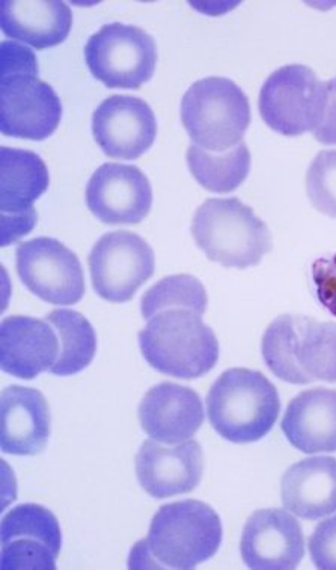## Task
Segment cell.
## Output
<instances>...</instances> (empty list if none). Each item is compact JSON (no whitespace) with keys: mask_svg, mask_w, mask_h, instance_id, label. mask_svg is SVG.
Here are the masks:
<instances>
[{"mask_svg":"<svg viewBox=\"0 0 336 570\" xmlns=\"http://www.w3.org/2000/svg\"><path fill=\"white\" fill-rule=\"evenodd\" d=\"M223 521L198 500L161 505L146 540L130 554V569H195L210 560L223 543Z\"/></svg>","mask_w":336,"mask_h":570,"instance_id":"6da1fadb","label":"cell"},{"mask_svg":"<svg viewBox=\"0 0 336 570\" xmlns=\"http://www.w3.org/2000/svg\"><path fill=\"white\" fill-rule=\"evenodd\" d=\"M264 363L280 381L336 384V323L306 316L276 317L263 337Z\"/></svg>","mask_w":336,"mask_h":570,"instance_id":"7a4b0ae2","label":"cell"},{"mask_svg":"<svg viewBox=\"0 0 336 570\" xmlns=\"http://www.w3.org/2000/svg\"><path fill=\"white\" fill-rule=\"evenodd\" d=\"M201 317L186 308L152 316L138 337L147 363L159 373L187 381L210 373L219 361V342Z\"/></svg>","mask_w":336,"mask_h":570,"instance_id":"3957f363","label":"cell"},{"mask_svg":"<svg viewBox=\"0 0 336 570\" xmlns=\"http://www.w3.org/2000/svg\"><path fill=\"white\" fill-rule=\"evenodd\" d=\"M280 411L278 390L263 373L231 368L207 395L210 424L233 444H253L274 429Z\"/></svg>","mask_w":336,"mask_h":570,"instance_id":"277c9868","label":"cell"},{"mask_svg":"<svg viewBox=\"0 0 336 570\" xmlns=\"http://www.w3.org/2000/svg\"><path fill=\"white\" fill-rule=\"evenodd\" d=\"M191 236L210 262L233 269L259 265L274 248L267 224L238 198L207 199L195 213Z\"/></svg>","mask_w":336,"mask_h":570,"instance_id":"5b68a950","label":"cell"},{"mask_svg":"<svg viewBox=\"0 0 336 570\" xmlns=\"http://www.w3.org/2000/svg\"><path fill=\"white\" fill-rule=\"evenodd\" d=\"M181 122L194 146L213 153L231 150L244 142L249 129V99L233 80H198L182 97Z\"/></svg>","mask_w":336,"mask_h":570,"instance_id":"8992f818","label":"cell"},{"mask_svg":"<svg viewBox=\"0 0 336 570\" xmlns=\"http://www.w3.org/2000/svg\"><path fill=\"white\" fill-rule=\"evenodd\" d=\"M329 82H322L313 68L285 66L276 70L259 92V114L279 135L300 136L314 131L322 120Z\"/></svg>","mask_w":336,"mask_h":570,"instance_id":"52a82bcc","label":"cell"},{"mask_svg":"<svg viewBox=\"0 0 336 570\" xmlns=\"http://www.w3.org/2000/svg\"><path fill=\"white\" fill-rule=\"evenodd\" d=\"M93 78L110 89H139L150 82L157 66L155 38L130 24L110 23L85 46Z\"/></svg>","mask_w":336,"mask_h":570,"instance_id":"ba28073f","label":"cell"},{"mask_svg":"<svg viewBox=\"0 0 336 570\" xmlns=\"http://www.w3.org/2000/svg\"><path fill=\"white\" fill-rule=\"evenodd\" d=\"M88 262L93 291L113 304L129 302L156 271L151 246L125 229L100 237Z\"/></svg>","mask_w":336,"mask_h":570,"instance_id":"9c48e42d","label":"cell"},{"mask_svg":"<svg viewBox=\"0 0 336 570\" xmlns=\"http://www.w3.org/2000/svg\"><path fill=\"white\" fill-rule=\"evenodd\" d=\"M38 68L0 71V130L11 138L45 140L58 129L62 105Z\"/></svg>","mask_w":336,"mask_h":570,"instance_id":"30bf717a","label":"cell"},{"mask_svg":"<svg viewBox=\"0 0 336 570\" xmlns=\"http://www.w3.org/2000/svg\"><path fill=\"white\" fill-rule=\"evenodd\" d=\"M17 274L29 292L52 305H75L85 295L78 255L52 237L23 242L16 250Z\"/></svg>","mask_w":336,"mask_h":570,"instance_id":"8fae6325","label":"cell"},{"mask_svg":"<svg viewBox=\"0 0 336 570\" xmlns=\"http://www.w3.org/2000/svg\"><path fill=\"white\" fill-rule=\"evenodd\" d=\"M45 160L36 153L2 147L0 150V213L2 246L19 242L37 225L33 203L49 189Z\"/></svg>","mask_w":336,"mask_h":570,"instance_id":"7c38bea8","label":"cell"},{"mask_svg":"<svg viewBox=\"0 0 336 570\" xmlns=\"http://www.w3.org/2000/svg\"><path fill=\"white\" fill-rule=\"evenodd\" d=\"M3 570H55L62 548L61 527L50 510L20 504L2 519Z\"/></svg>","mask_w":336,"mask_h":570,"instance_id":"4fadbf2b","label":"cell"},{"mask_svg":"<svg viewBox=\"0 0 336 570\" xmlns=\"http://www.w3.org/2000/svg\"><path fill=\"white\" fill-rule=\"evenodd\" d=\"M87 206L106 225L140 224L151 210V183L134 165H101L88 181Z\"/></svg>","mask_w":336,"mask_h":570,"instance_id":"5bb4252c","label":"cell"},{"mask_svg":"<svg viewBox=\"0 0 336 570\" xmlns=\"http://www.w3.org/2000/svg\"><path fill=\"white\" fill-rule=\"evenodd\" d=\"M92 135L106 156L135 160L146 155L157 136L156 115L150 105L134 96H112L97 108Z\"/></svg>","mask_w":336,"mask_h":570,"instance_id":"9a60e30c","label":"cell"},{"mask_svg":"<svg viewBox=\"0 0 336 570\" xmlns=\"http://www.w3.org/2000/svg\"><path fill=\"white\" fill-rule=\"evenodd\" d=\"M240 554L249 569H296L305 557L304 531L285 510H257L245 524Z\"/></svg>","mask_w":336,"mask_h":570,"instance_id":"2e32d148","label":"cell"},{"mask_svg":"<svg viewBox=\"0 0 336 570\" xmlns=\"http://www.w3.org/2000/svg\"><path fill=\"white\" fill-rule=\"evenodd\" d=\"M136 478L148 495L164 500L189 493L201 483L204 453L189 440L168 449L155 440L144 441L136 454Z\"/></svg>","mask_w":336,"mask_h":570,"instance_id":"e0dca14e","label":"cell"},{"mask_svg":"<svg viewBox=\"0 0 336 570\" xmlns=\"http://www.w3.org/2000/svg\"><path fill=\"white\" fill-rule=\"evenodd\" d=\"M139 421L151 440L182 444L204 424L202 400L187 386L164 382L152 386L140 402Z\"/></svg>","mask_w":336,"mask_h":570,"instance_id":"ac0fdd59","label":"cell"},{"mask_svg":"<svg viewBox=\"0 0 336 570\" xmlns=\"http://www.w3.org/2000/svg\"><path fill=\"white\" fill-rule=\"evenodd\" d=\"M59 358V337L45 318L7 317L0 326V364L11 376L32 381Z\"/></svg>","mask_w":336,"mask_h":570,"instance_id":"d6986e66","label":"cell"},{"mask_svg":"<svg viewBox=\"0 0 336 570\" xmlns=\"http://www.w3.org/2000/svg\"><path fill=\"white\" fill-rule=\"evenodd\" d=\"M52 428L49 403L38 390L12 385L0 399V446L12 456H37Z\"/></svg>","mask_w":336,"mask_h":570,"instance_id":"ffe728a7","label":"cell"},{"mask_svg":"<svg viewBox=\"0 0 336 570\" xmlns=\"http://www.w3.org/2000/svg\"><path fill=\"white\" fill-rule=\"evenodd\" d=\"M0 27L7 37L46 50L59 46L70 36L73 14L59 0H3Z\"/></svg>","mask_w":336,"mask_h":570,"instance_id":"44dd1931","label":"cell"},{"mask_svg":"<svg viewBox=\"0 0 336 570\" xmlns=\"http://www.w3.org/2000/svg\"><path fill=\"white\" fill-rule=\"evenodd\" d=\"M280 428L288 442L302 453H335L336 391H304L291 400Z\"/></svg>","mask_w":336,"mask_h":570,"instance_id":"7402d4cb","label":"cell"},{"mask_svg":"<svg viewBox=\"0 0 336 570\" xmlns=\"http://www.w3.org/2000/svg\"><path fill=\"white\" fill-rule=\"evenodd\" d=\"M284 508L306 521L336 513V459H304L285 471L280 482Z\"/></svg>","mask_w":336,"mask_h":570,"instance_id":"603a6c76","label":"cell"},{"mask_svg":"<svg viewBox=\"0 0 336 570\" xmlns=\"http://www.w3.org/2000/svg\"><path fill=\"white\" fill-rule=\"evenodd\" d=\"M186 159L195 180L204 189L216 194L233 193L246 180L250 171V153L245 142L223 153L190 146Z\"/></svg>","mask_w":336,"mask_h":570,"instance_id":"cb8c5ba5","label":"cell"},{"mask_svg":"<svg viewBox=\"0 0 336 570\" xmlns=\"http://www.w3.org/2000/svg\"><path fill=\"white\" fill-rule=\"evenodd\" d=\"M46 318L59 337V358L50 373L66 377L87 368L97 352L96 331L88 318L73 309H55Z\"/></svg>","mask_w":336,"mask_h":570,"instance_id":"d4e9b609","label":"cell"},{"mask_svg":"<svg viewBox=\"0 0 336 570\" xmlns=\"http://www.w3.org/2000/svg\"><path fill=\"white\" fill-rule=\"evenodd\" d=\"M208 296L201 281L191 275H172L152 285L140 302L144 318L150 321L157 313L169 308L194 309L198 314L207 312Z\"/></svg>","mask_w":336,"mask_h":570,"instance_id":"484cf974","label":"cell"},{"mask_svg":"<svg viewBox=\"0 0 336 570\" xmlns=\"http://www.w3.org/2000/svg\"><path fill=\"white\" fill-rule=\"evenodd\" d=\"M306 193L318 212L336 219V150L318 153L309 165Z\"/></svg>","mask_w":336,"mask_h":570,"instance_id":"4316f807","label":"cell"},{"mask_svg":"<svg viewBox=\"0 0 336 570\" xmlns=\"http://www.w3.org/2000/svg\"><path fill=\"white\" fill-rule=\"evenodd\" d=\"M309 554L317 569L336 570V517L316 527L309 539Z\"/></svg>","mask_w":336,"mask_h":570,"instance_id":"83f0119b","label":"cell"},{"mask_svg":"<svg viewBox=\"0 0 336 570\" xmlns=\"http://www.w3.org/2000/svg\"><path fill=\"white\" fill-rule=\"evenodd\" d=\"M313 279L316 284L318 301L336 316V255L314 262Z\"/></svg>","mask_w":336,"mask_h":570,"instance_id":"f1b7e54d","label":"cell"},{"mask_svg":"<svg viewBox=\"0 0 336 570\" xmlns=\"http://www.w3.org/2000/svg\"><path fill=\"white\" fill-rule=\"evenodd\" d=\"M314 136L318 142L325 144V146H336V91L332 80H329L326 108L323 110L320 122L314 130Z\"/></svg>","mask_w":336,"mask_h":570,"instance_id":"f546056e","label":"cell"},{"mask_svg":"<svg viewBox=\"0 0 336 570\" xmlns=\"http://www.w3.org/2000/svg\"><path fill=\"white\" fill-rule=\"evenodd\" d=\"M332 82H334V88H335V91H336V79H332Z\"/></svg>","mask_w":336,"mask_h":570,"instance_id":"4dcf8cb0","label":"cell"}]
</instances>
